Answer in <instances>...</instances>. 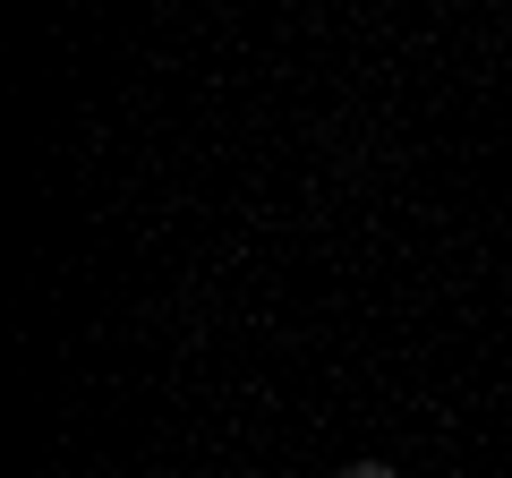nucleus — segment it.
Returning <instances> with one entry per match:
<instances>
[{
    "label": "nucleus",
    "instance_id": "nucleus-1",
    "mask_svg": "<svg viewBox=\"0 0 512 478\" xmlns=\"http://www.w3.org/2000/svg\"><path fill=\"white\" fill-rule=\"evenodd\" d=\"M342 478H402V470H393V461H350Z\"/></svg>",
    "mask_w": 512,
    "mask_h": 478
}]
</instances>
